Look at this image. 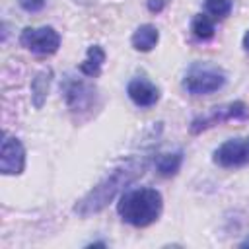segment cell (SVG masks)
I'll use <instances>...</instances> for the list:
<instances>
[{
  "label": "cell",
  "mask_w": 249,
  "mask_h": 249,
  "mask_svg": "<svg viewBox=\"0 0 249 249\" xmlns=\"http://www.w3.org/2000/svg\"><path fill=\"white\" fill-rule=\"evenodd\" d=\"M239 247H249V237H245V239L239 243Z\"/></svg>",
  "instance_id": "ffe728a7"
},
{
  "label": "cell",
  "mask_w": 249,
  "mask_h": 249,
  "mask_svg": "<svg viewBox=\"0 0 249 249\" xmlns=\"http://www.w3.org/2000/svg\"><path fill=\"white\" fill-rule=\"evenodd\" d=\"M25 169V148L19 138L4 134L0 148V171L4 175H19Z\"/></svg>",
  "instance_id": "ba28073f"
},
{
  "label": "cell",
  "mask_w": 249,
  "mask_h": 249,
  "mask_svg": "<svg viewBox=\"0 0 249 249\" xmlns=\"http://www.w3.org/2000/svg\"><path fill=\"white\" fill-rule=\"evenodd\" d=\"M156 171L161 177H173L179 173L181 165H183V150H175V152H163L158 154L154 160Z\"/></svg>",
  "instance_id": "7c38bea8"
},
{
  "label": "cell",
  "mask_w": 249,
  "mask_h": 249,
  "mask_svg": "<svg viewBox=\"0 0 249 249\" xmlns=\"http://www.w3.org/2000/svg\"><path fill=\"white\" fill-rule=\"evenodd\" d=\"M60 89H62L68 111L72 113V117L78 123L89 119L93 115V111L99 109V105H101L99 89L82 78H74V76L66 74L60 84Z\"/></svg>",
  "instance_id": "3957f363"
},
{
  "label": "cell",
  "mask_w": 249,
  "mask_h": 249,
  "mask_svg": "<svg viewBox=\"0 0 249 249\" xmlns=\"http://www.w3.org/2000/svg\"><path fill=\"white\" fill-rule=\"evenodd\" d=\"M19 6L25 12H39L45 6V0H19Z\"/></svg>",
  "instance_id": "2e32d148"
},
{
  "label": "cell",
  "mask_w": 249,
  "mask_h": 249,
  "mask_svg": "<svg viewBox=\"0 0 249 249\" xmlns=\"http://www.w3.org/2000/svg\"><path fill=\"white\" fill-rule=\"evenodd\" d=\"M212 161L224 169H237L249 165V136L230 138L212 152Z\"/></svg>",
  "instance_id": "52a82bcc"
},
{
  "label": "cell",
  "mask_w": 249,
  "mask_h": 249,
  "mask_svg": "<svg viewBox=\"0 0 249 249\" xmlns=\"http://www.w3.org/2000/svg\"><path fill=\"white\" fill-rule=\"evenodd\" d=\"M160 41V31L156 25L152 23H142L140 27L134 29L132 37H130V45L134 51H140V53H148L152 51Z\"/></svg>",
  "instance_id": "8fae6325"
},
{
  "label": "cell",
  "mask_w": 249,
  "mask_h": 249,
  "mask_svg": "<svg viewBox=\"0 0 249 249\" xmlns=\"http://www.w3.org/2000/svg\"><path fill=\"white\" fill-rule=\"evenodd\" d=\"M51 84H53V70L51 68H45V70H41L33 76L29 89H31V103H33L35 109H41L45 105Z\"/></svg>",
  "instance_id": "30bf717a"
},
{
  "label": "cell",
  "mask_w": 249,
  "mask_h": 249,
  "mask_svg": "<svg viewBox=\"0 0 249 249\" xmlns=\"http://www.w3.org/2000/svg\"><path fill=\"white\" fill-rule=\"evenodd\" d=\"M165 4H167V0H148V2H146V8H148V12H152V14H160V12L165 8Z\"/></svg>",
  "instance_id": "e0dca14e"
},
{
  "label": "cell",
  "mask_w": 249,
  "mask_h": 249,
  "mask_svg": "<svg viewBox=\"0 0 249 249\" xmlns=\"http://www.w3.org/2000/svg\"><path fill=\"white\" fill-rule=\"evenodd\" d=\"M126 93L130 101L140 109L154 107L160 101V88L144 76H134L126 86Z\"/></svg>",
  "instance_id": "9c48e42d"
},
{
  "label": "cell",
  "mask_w": 249,
  "mask_h": 249,
  "mask_svg": "<svg viewBox=\"0 0 249 249\" xmlns=\"http://www.w3.org/2000/svg\"><path fill=\"white\" fill-rule=\"evenodd\" d=\"M19 45L39 56L54 54L60 47V35L54 27H23L19 33Z\"/></svg>",
  "instance_id": "8992f818"
},
{
  "label": "cell",
  "mask_w": 249,
  "mask_h": 249,
  "mask_svg": "<svg viewBox=\"0 0 249 249\" xmlns=\"http://www.w3.org/2000/svg\"><path fill=\"white\" fill-rule=\"evenodd\" d=\"M247 119H249V105L241 99H235L230 103L216 105L208 113L196 115L189 124V132L196 136V134H200V132H204L216 124H222L228 121H247Z\"/></svg>",
  "instance_id": "5b68a950"
},
{
  "label": "cell",
  "mask_w": 249,
  "mask_h": 249,
  "mask_svg": "<svg viewBox=\"0 0 249 249\" xmlns=\"http://www.w3.org/2000/svg\"><path fill=\"white\" fill-rule=\"evenodd\" d=\"M103 62H105V51H103V47L89 45L88 47V53H86V58H84V62H80L78 70L84 76H88V78H95V76H99V72L103 68Z\"/></svg>",
  "instance_id": "4fadbf2b"
},
{
  "label": "cell",
  "mask_w": 249,
  "mask_h": 249,
  "mask_svg": "<svg viewBox=\"0 0 249 249\" xmlns=\"http://www.w3.org/2000/svg\"><path fill=\"white\" fill-rule=\"evenodd\" d=\"M107 243L105 241H93V243H88V247H105Z\"/></svg>",
  "instance_id": "d6986e66"
},
{
  "label": "cell",
  "mask_w": 249,
  "mask_h": 249,
  "mask_svg": "<svg viewBox=\"0 0 249 249\" xmlns=\"http://www.w3.org/2000/svg\"><path fill=\"white\" fill-rule=\"evenodd\" d=\"M148 163L150 158L144 154L130 156L126 161L119 163L74 204V214H78L80 218H89L93 214H99L117 195H123L130 183H134L138 177L144 175Z\"/></svg>",
  "instance_id": "6da1fadb"
},
{
  "label": "cell",
  "mask_w": 249,
  "mask_h": 249,
  "mask_svg": "<svg viewBox=\"0 0 249 249\" xmlns=\"http://www.w3.org/2000/svg\"><path fill=\"white\" fill-rule=\"evenodd\" d=\"M243 49H245V51H249V31L243 35Z\"/></svg>",
  "instance_id": "ac0fdd59"
},
{
  "label": "cell",
  "mask_w": 249,
  "mask_h": 249,
  "mask_svg": "<svg viewBox=\"0 0 249 249\" xmlns=\"http://www.w3.org/2000/svg\"><path fill=\"white\" fill-rule=\"evenodd\" d=\"M231 0H204V10L214 18H226L231 14Z\"/></svg>",
  "instance_id": "9a60e30c"
},
{
  "label": "cell",
  "mask_w": 249,
  "mask_h": 249,
  "mask_svg": "<svg viewBox=\"0 0 249 249\" xmlns=\"http://www.w3.org/2000/svg\"><path fill=\"white\" fill-rule=\"evenodd\" d=\"M163 210V196L158 189L138 187L124 191L117 202V212L124 224L134 228L152 226Z\"/></svg>",
  "instance_id": "7a4b0ae2"
},
{
  "label": "cell",
  "mask_w": 249,
  "mask_h": 249,
  "mask_svg": "<svg viewBox=\"0 0 249 249\" xmlns=\"http://www.w3.org/2000/svg\"><path fill=\"white\" fill-rule=\"evenodd\" d=\"M181 86L191 95H208L226 86V72L212 62H193L187 68Z\"/></svg>",
  "instance_id": "277c9868"
},
{
  "label": "cell",
  "mask_w": 249,
  "mask_h": 249,
  "mask_svg": "<svg viewBox=\"0 0 249 249\" xmlns=\"http://www.w3.org/2000/svg\"><path fill=\"white\" fill-rule=\"evenodd\" d=\"M191 31H193V35H195L196 39L206 41V39H212V37H214L216 27H214V21H212L210 16H206V14H196V16L193 18V21H191Z\"/></svg>",
  "instance_id": "5bb4252c"
}]
</instances>
